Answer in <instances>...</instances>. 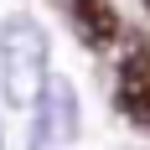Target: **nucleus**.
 I'll return each mask as SVG.
<instances>
[{"label":"nucleus","instance_id":"obj_1","mask_svg":"<svg viewBox=\"0 0 150 150\" xmlns=\"http://www.w3.org/2000/svg\"><path fill=\"white\" fill-rule=\"evenodd\" d=\"M47 62H52V47H47L42 21H31L26 11L5 16L0 21V88L11 109H36L42 88L52 83Z\"/></svg>","mask_w":150,"mask_h":150},{"label":"nucleus","instance_id":"obj_2","mask_svg":"<svg viewBox=\"0 0 150 150\" xmlns=\"http://www.w3.org/2000/svg\"><path fill=\"white\" fill-rule=\"evenodd\" d=\"M78 93L67 78H52L42 88V98H36V109H31V135H26V150H57L67 145V140L78 135Z\"/></svg>","mask_w":150,"mask_h":150},{"label":"nucleus","instance_id":"obj_3","mask_svg":"<svg viewBox=\"0 0 150 150\" xmlns=\"http://www.w3.org/2000/svg\"><path fill=\"white\" fill-rule=\"evenodd\" d=\"M114 98L135 124H150V52H145V42H129V52L119 62V93Z\"/></svg>","mask_w":150,"mask_h":150},{"label":"nucleus","instance_id":"obj_4","mask_svg":"<svg viewBox=\"0 0 150 150\" xmlns=\"http://www.w3.org/2000/svg\"><path fill=\"white\" fill-rule=\"evenodd\" d=\"M67 16H73V31L83 36V47H93V52L114 47V36H119V16H114L109 0H67Z\"/></svg>","mask_w":150,"mask_h":150},{"label":"nucleus","instance_id":"obj_5","mask_svg":"<svg viewBox=\"0 0 150 150\" xmlns=\"http://www.w3.org/2000/svg\"><path fill=\"white\" fill-rule=\"evenodd\" d=\"M0 150H5V124H0Z\"/></svg>","mask_w":150,"mask_h":150},{"label":"nucleus","instance_id":"obj_6","mask_svg":"<svg viewBox=\"0 0 150 150\" xmlns=\"http://www.w3.org/2000/svg\"><path fill=\"white\" fill-rule=\"evenodd\" d=\"M145 5H150V0H145Z\"/></svg>","mask_w":150,"mask_h":150}]
</instances>
